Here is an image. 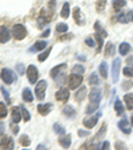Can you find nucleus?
<instances>
[{
  "label": "nucleus",
  "instance_id": "nucleus-38",
  "mask_svg": "<svg viewBox=\"0 0 133 150\" xmlns=\"http://www.w3.org/2000/svg\"><path fill=\"white\" fill-rule=\"evenodd\" d=\"M99 108V104H95V102H92V104H89V106L87 108V113L88 114H91V113H93L96 109Z\"/></svg>",
  "mask_w": 133,
  "mask_h": 150
},
{
  "label": "nucleus",
  "instance_id": "nucleus-4",
  "mask_svg": "<svg viewBox=\"0 0 133 150\" xmlns=\"http://www.w3.org/2000/svg\"><path fill=\"white\" fill-rule=\"evenodd\" d=\"M14 36L16 40H23L24 37L27 36L26 27L21 25V24H16V25L14 27Z\"/></svg>",
  "mask_w": 133,
  "mask_h": 150
},
{
  "label": "nucleus",
  "instance_id": "nucleus-50",
  "mask_svg": "<svg viewBox=\"0 0 133 150\" xmlns=\"http://www.w3.org/2000/svg\"><path fill=\"white\" fill-rule=\"evenodd\" d=\"M77 134H79L80 137H87V136H89V132H85V130H79V132H77Z\"/></svg>",
  "mask_w": 133,
  "mask_h": 150
},
{
  "label": "nucleus",
  "instance_id": "nucleus-56",
  "mask_svg": "<svg viewBox=\"0 0 133 150\" xmlns=\"http://www.w3.org/2000/svg\"><path fill=\"white\" fill-rule=\"evenodd\" d=\"M71 35H69V36H63V37H60V40H67V39H71Z\"/></svg>",
  "mask_w": 133,
  "mask_h": 150
},
{
  "label": "nucleus",
  "instance_id": "nucleus-52",
  "mask_svg": "<svg viewBox=\"0 0 133 150\" xmlns=\"http://www.w3.org/2000/svg\"><path fill=\"white\" fill-rule=\"evenodd\" d=\"M49 33H51V31H49V28L48 29H46V31L41 33V37H47V36H49Z\"/></svg>",
  "mask_w": 133,
  "mask_h": 150
},
{
  "label": "nucleus",
  "instance_id": "nucleus-37",
  "mask_svg": "<svg viewBox=\"0 0 133 150\" xmlns=\"http://www.w3.org/2000/svg\"><path fill=\"white\" fill-rule=\"evenodd\" d=\"M51 51H52V48L46 49V51H44V52H43V53L39 56V61H44V60H46L47 57L49 56V53H51Z\"/></svg>",
  "mask_w": 133,
  "mask_h": 150
},
{
  "label": "nucleus",
  "instance_id": "nucleus-11",
  "mask_svg": "<svg viewBox=\"0 0 133 150\" xmlns=\"http://www.w3.org/2000/svg\"><path fill=\"white\" fill-rule=\"evenodd\" d=\"M9 37H11V32L8 31V28L7 27H1V29H0V42L1 44L7 42L9 40Z\"/></svg>",
  "mask_w": 133,
  "mask_h": 150
},
{
  "label": "nucleus",
  "instance_id": "nucleus-13",
  "mask_svg": "<svg viewBox=\"0 0 133 150\" xmlns=\"http://www.w3.org/2000/svg\"><path fill=\"white\" fill-rule=\"evenodd\" d=\"M119 127H120V130L124 132L125 134H129L130 132H132V129H130V126H129V122H128L127 118L120 120L119 121Z\"/></svg>",
  "mask_w": 133,
  "mask_h": 150
},
{
  "label": "nucleus",
  "instance_id": "nucleus-28",
  "mask_svg": "<svg viewBox=\"0 0 133 150\" xmlns=\"http://www.w3.org/2000/svg\"><path fill=\"white\" fill-rule=\"evenodd\" d=\"M89 84L91 85H99L100 84V79H99V74L97 73H92L91 76H89Z\"/></svg>",
  "mask_w": 133,
  "mask_h": 150
},
{
  "label": "nucleus",
  "instance_id": "nucleus-6",
  "mask_svg": "<svg viewBox=\"0 0 133 150\" xmlns=\"http://www.w3.org/2000/svg\"><path fill=\"white\" fill-rule=\"evenodd\" d=\"M120 65H121V60H120V59H115L113 64H112V81H113V82L119 81Z\"/></svg>",
  "mask_w": 133,
  "mask_h": 150
},
{
  "label": "nucleus",
  "instance_id": "nucleus-23",
  "mask_svg": "<svg viewBox=\"0 0 133 150\" xmlns=\"http://www.w3.org/2000/svg\"><path fill=\"white\" fill-rule=\"evenodd\" d=\"M115 109H116V113L119 114V116H122L124 117V106H122V102L120 101V100H117L116 102H115Z\"/></svg>",
  "mask_w": 133,
  "mask_h": 150
},
{
  "label": "nucleus",
  "instance_id": "nucleus-40",
  "mask_svg": "<svg viewBox=\"0 0 133 150\" xmlns=\"http://www.w3.org/2000/svg\"><path fill=\"white\" fill-rule=\"evenodd\" d=\"M115 147H116V150H127V145L120 141H117L116 144H115Z\"/></svg>",
  "mask_w": 133,
  "mask_h": 150
},
{
  "label": "nucleus",
  "instance_id": "nucleus-2",
  "mask_svg": "<svg viewBox=\"0 0 133 150\" xmlns=\"http://www.w3.org/2000/svg\"><path fill=\"white\" fill-rule=\"evenodd\" d=\"M46 89H47V82L44 81V80L37 82L36 89H35V93H36L37 100H40V101L44 100V97H46Z\"/></svg>",
  "mask_w": 133,
  "mask_h": 150
},
{
  "label": "nucleus",
  "instance_id": "nucleus-48",
  "mask_svg": "<svg viewBox=\"0 0 133 150\" xmlns=\"http://www.w3.org/2000/svg\"><path fill=\"white\" fill-rule=\"evenodd\" d=\"M16 69H17V72H19L20 74H24V65L23 64H17Z\"/></svg>",
  "mask_w": 133,
  "mask_h": 150
},
{
  "label": "nucleus",
  "instance_id": "nucleus-9",
  "mask_svg": "<svg viewBox=\"0 0 133 150\" xmlns=\"http://www.w3.org/2000/svg\"><path fill=\"white\" fill-rule=\"evenodd\" d=\"M89 101L95 102V104H99V102L101 101V91L97 88L92 89L91 93H89Z\"/></svg>",
  "mask_w": 133,
  "mask_h": 150
},
{
  "label": "nucleus",
  "instance_id": "nucleus-8",
  "mask_svg": "<svg viewBox=\"0 0 133 150\" xmlns=\"http://www.w3.org/2000/svg\"><path fill=\"white\" fill-rule=\"evenodd\" d=\"M101 116V113H97L96 116H92V117H88V118H85L84 121H83V124H84L85 127H88V129H92V127L96 126L97 121H99V117Z\"/></svg>",
  "mask_w": 133,
  "mask_h": 150
},
{
  "label": "nucleus",
  "instance_id": "nucleus-5",
  "mask_svg": "<svg viewBox=\"0 0 133 150\" xmlns=\"http://www.w3.org/2000/svg\"><path fill=\"white\" fill-rule=\"evenodd\" d=\"M0 77H1V80H3L6 84H12V82L15 81V73L11 71V69H7V68L1 71Z\"/></svg>",
  "mask_w": 133,
  "mask_h": 150
},
{
  "label": "nucleus",
  "instance_id": "nucleus-21",
  "mask_svg": "<svg viewBox=\"0 0 133 150\" xmlns=\"http://www.w3.org/2000/svg\"><path fill=\"white\" fill-rule=\"evenodd\" d=\"M99 72H100V74H101L102 79H107L108 77V65H107V62L105 61H102L99 65Z\"/></svg>",
  "mask_w": 133,
  "mask_h": 150
},
{
  "label": "nucleus",
  "instance_id": "nucleus-42",
  "mask_svg": "<svg viewBox=\"0 0 133 150\" xmlns=\"http://www.w3.org/2000/svg\"><path fill=\"white\" fill-rule=\"evenodd\" d=\"M132 86H133V81H125V82H122V89H124V91H129Z\"/></svg>",
  "mask_w": 133,
  "mask_h": 150
},
{
  "label": "nucleus",
  "instance_id": "nucleus-26",
  "mask_svg": "<svg viewBox=\"0 0 133 150\" xmlns=\"http://www.w3.org/2000/svg\"><path fill=\"white\" fill-rule=\"evenodd\" d=\"M125 6H127V1H125V0H115L113 1V9L115 11H120V9Z\"/></svg>",
  "mask_w": 133,
  "mask_h": 150
},
{
  "label": "nucleus",
  "instance_id": "nucleus-33",
  "mask_svg": "<svg viewBox=\"0 0 133 150\" xmlns=\"http://www.w3.org/2000/svg\"><path fill=\"white\" fill-rule=\"evenodd\" d=\"M8 110H7V106L3 104V102H0V118H4L7 116Z\"/></svg>",
  "mask_w": 133,
  "mask_h": 150
},
{
  "label": "nucleus",
  "instance_id": "nucleus-10",
  "mask_svg": "<svg viewBox=\"0 0 133 150\" xmlns=\"http://www.w3.org/2000/svg\"><path fill=\"white\" fill-rule=\"evenodd\" d=\"M69 98V91L67 88L59 89V92L56 93V100L57 101H67Z\"/></svg>",
  "mask_w": 133,
  "mask_h": 150
},
{
  "label": "nucleus",
  "instance_id": "nucleus-14",
  "mask_svg": "<svg viewBox=\"0 0 133 150\" xmlns=\"http://www.w3.org/2000/svg\"><path fill=\"white\" fill-rule=\"evenodd\" d=\"M51 104H40L37 105V112H39L41 116H46V114H48L49 112H51Z\"/></svg>",
  "mask_w": 133,
  "mask_h": 150
},
{
  "label": "nucleus",
  "instance_id": "nucleus-17",
  "mask_svg": "<svg viewBox=\"0 0 133 150\" xmlns=\"http://www.w3.org/2000/svg\"><path fill=\"white\" fill-rule=\"evenodd\" d=\"M63 113H64L67 117H71V118L76 116V110H75L73 106H71V105H67V106H64V109H63Z\"/></svg>",
  "mask_w": 133,
  "mask_h": 150
},
{
  "label": "nucleus",
  "instance_id": "nucleus-20",
  "mask_svg": "<svg viewBox=\"0 0 133 150\" xmlns=\"http://www.w3.org/2000/svg\"><path fill=\"white\" fill-rule=\"evenodd\" d=\"M23 100L27 102H32L33 101V96H32V92L29 88H24L23 89Z\"/></svg>",
  "mask_w": 133,
  "mask_h": 150
},
{
  "label": "nucleus",
  "instance_id": "nucleus-43",
  "mask_svg": "<svg viewBox=\"0 0 133 150\" xmlns=\"http://www.w3.org/2000/svg\"><path fill=\"white\" fill-rule=\"evenodd\" d=\"M95 28H96V31H97V33H99V35H102V36H107V32H105L104 29H102L101 27H100V24H99V23H96Z\"/></svg>",
  "mask_w": 133,
  "mask_h": 150
},
{
  "label": "nucleus",
  "instance_id": "nucleus-36",
  "mask_svg": "<svg viewBox=\"0 0 133 150\" xmlns=\"http://www.w3.org/2000/svg\"><path fill=\"white\" fill-rule=\"evenodd\" d=\"M73 16H75V20H76V23H77V24H80L81 13H80V8H79V7H76V8L73 9Z\"/></svg>",
  "mask_w": 133,
  "mask_h": 150
},
{
  "label": "nucleus",
  "instance_id": "nucleus-39",
  "mask_svg": "<svg viewBox=\"0 0 133 150\" xmlns=\"http://www.w3.org/2000/svg\"><path fill=\"white\" fill-rule=\"evenodd\" d=\"M105 3H107V0H99L97 1V4H96V9L99 12H101L102 9L105 8Z\"/></svg>",
  "mask_w": 133,
  "mask_h": 150
},
{
  "label": "nucleus",
  "instance_id": "nucleus-22",
  "mask_svg": "<svg viewBox=\"0 0 133 150\" xmlns=\"http://www.w3.org/2000/svg\"><path fill=\"white\" fill-rule=\"evenodd\" d=\"M71 136H64V137H61V138H59V144L61 145L63 147H69V145H71Z\"/></svg>",
  "mask_w": 133,
  "mask_h": 150
},
{
  "label": "nucleus",
  "instance_id": "nucleus-29",
  "mask_svg": "<svg viewBox=\"0 0 133 150\" xmlns=\"http://www.w3.org/2000/svg\"><path fill=\"white\" fill-rule=\"evenodd\" d=\"M115 53V45H113V42H108L107 44V48H105V56L109 57L110 54H113Z\"/></svg>",
  "mask_w": 133,
  "mask_h": 150
},
{
  "label": "nucleus",
  "instance_id": "nucleus-1",
  "mask_svg": "<svg viewBox=\"0 0 133 150\" xmlns=\"http://www.w3.org/2000/svg\"><path fill=\"white\" fill-rule=\"evenodd\" d=\"M81 82H83V76H81V74L72 73L71 76L68 77V86H69V89L79 88L80 85H81Z\"/></svg>",
  "mask_w": 133,
  "mask_h": 150
},
{
  "label": "nucleus",
  "instance_id": "nucleus-12",
  "mask_svg": "<svg viewBox=\"0 0 133 150\" xmlns=\"http://www.w3.org/2000/svg\"><path fill=\"white\" fill-rule=\"evenodd\" d=\"M37 21H39V23H37L39 28H43L44 25H47V24L49 23V16H47L46 15V9H43V11L40 12V17H39Z\"/></svg>",
  "mask_w": 133,
  "mask_h": 150
},
{
  "label": "nucleus",
  "instance_id": "nucleus-19",
  "mask_svg": "<svg viewBox=\"0 0 133 150\" xmlns=\"http://www.w3.org/2000/svg\"><path fill=\"white\" fill-rule=\"evenodd\" d=\"M20 120H21V114H20L19 106H14V108H12V121L17 124Z\"/></svg>",
  "mask_w": 133,
  "mask_h": 150
},
{
  "label": "nucleus",
  "instance_id": "nucleus-24",
  "mask_svg": "<svg viewBox=\"0 0 133 150\" xmlns=\"http://www.w3.org/2000/svg\"><path fill=\"white\" fill-rule=\"evenodd\" d=\"M69 12H71L69 3H64V6H63V8H61V13H60L63 19H67V17H69Z\"/></svg>",
  "mask_w": 133,
  "mask_h": 150
},
{
  "label": "nucleus",
  "instance_id": "nucleus-41",
  "mask_svg": "<svg viewBox=\"0 0 133 150\" xmlns=\"http://www.w3.org/2000/svg\"><path fill=\"white\" fill-rule=\"evenodd\" d=\"M122 73H124L125 76H128V77H132L133 76V69L129 68V67H127V68L122 69Z\"/></svg>",
  "mask_w": 133,
  "mask_h": 150
},
{
  "label": "nucleus",
  "instance_id": "nucleus-18",
  "mask_svg": "<svg viewBox=\"0 0 133 150\" xmlns=\"http://www.w3.org/2000/svg\"><path fill=\"white\" fill-rule=\"evenodd\" d=\"M67 68V65L65 64H60V65H57V67H55L51 71V77H57V74H60L61 73V71H64V69Z\"/></svg>",
  "mask_w": 133,
  "mask_h": 150
},
{
  "label": "nucleus",
  "instance_id": "nucleus-27",
  "mask_svg": "<svg viewBox=\"0 0 133 150\" xmlns=\"http://www.w3.org/2000/svg\"><path fill=\"white\" fill-rule=\"evenodd\" d=\"M85 94H87V88H85V86H81L80 91L76 93V100L77 101H83L84 97H85Z\"/></svg>",
  "mask_w": 133,
  "mask_h": 150
},
{
  "label": "nucleus",
  "instance_id": "nucleus-59",
  "mask_svg": "<svg viewBox=\"0 0 133 150\" xmlns=\"http://www.w3.org/2000/svg\"><path fill=\"white\" fill-rule=\"evenodd\" d=\"M130 19H132V21H133V12H132V16H130Z\"/></svg>",
  "mask_w": 133,
  "mask_h": 150
},
{
  "label": "nucleus",
  "instance_id": "nucleus-16",
  "mask_svg": "<svg viewBox=\"0 0 133 150\" xmlns=\"http://www.w3.org/2000/svg\"><path fill=\"white\" fill-rule=\"evenodd\" d=\"M124 101H125V105H127V109L133 110V94L132 93L125 94V96H124Z\"/></svg>",
  "mask_w": 133,
  "mask_h": 150
},
{
  "label": "nucleus",
  "instance_id": "nucleus-49",
  "mask_svg": "<svg viewBox=\"0 0 133 150\" xmlns=\"http://www.w3.org/2000/svg\"><path fill=\"white\" fill-rule=\"evenodd\" d=\"M100 150H109V142L105 141L104 144H102V146H100Z\"/></svg>",
  "mask_w": 133,
  "mask_h": 150
},
{
  "label": "nucleus",
  "instance_id": "nucleus-34",
  "mask_svg": "<svg viewBox=\"0 0 133 150\" xmlns=\"http://www.w3.org/2000/svg\"><path fill=\"white\" fill-rule=\"evenodd\" d=\"M20 109H21V113H23V120H24L26 122H27V121H29V120H31V114H29V112L27 110V109L24 108V106H21Z\"/></svg>",
  "mask_w": 133,
  "mask_h": 150
},
{
  "label": "nucleus",
  "instance_id": "nucleus-53",
  "mask_svg": "<svg viewBox=\"0 0 133 150\" xmlns=\"http://www.w3.org/2000/svg\"><path fill=\"white\" fill-rule=\"evenodd\" d=\"M36 150H47V149H46V146H44V145H39Z\"/></svg>",
  "mask_w": 133,
  "mask_h": 150
},
{
  "label": "nucleus",
  "instance_id": "nucleus-60",
  "mask_svg": "<svg viewBox=\"0 0 133 150\" xmlns=\"http://www.w3.org/2000/svg\"><path fill=\"white\" fill-rule=\"evenodd\" d=\"M24 150H28V149H24Z\"/></svg>",
  "mask_w": 133,
  "mask_h": 150
},
{
  "label": "nucleus",
  "instance_id": "nucleus-57",
  "mask_svg": "<svg viewBox=\"0 0 133 150\" xmlns=\"http://www.w3.org/2000/svg\"><path fill=\"white\" fill-rule=\"evenodd\" d=\"M77 59L81 60V61H84V60H85V56H80V54H79V56H77Z\"/></svg>",
  "mask_w": 133,
  "mask_h": 150
},
{
  "label": "nucleus",
  "instance_id": "nucleus-47",
  "mask_svg": "<svg viewBox=\"0 0 133 150\" xmlns=\"http://www.w3.org/2000/svg\"><path fill=\"white\" fill-rule=\"evenodd\" d=\"M1 92H3V94H4V97H6V100H7V102H9V93H8V91H7L6 88H1Z\"/></svg>",
  "mask_w": 133,
  "mask_h": 150
},
{
  "label": "nucleus",
  "instance_id": "nucleus-46",
  "mask_svg": "<svg viewBox=\"0 0 133 150\" xmlns=\"http://www.w3.org/2000/svg\"><path fill=\"white\" fill-rule=\"evenodd\" d=\"M85 44H87L88 47H95V40L92 39V37H88V39L85 40Z\"/></svg>",
  "mask_w": 133,
  "mask_h": 150
},
{
  "label": "nucleus",
  "instance_id": "nucleus-35",
  "mask_svg": "<svg viewBox=\"0 0 133 150\" xmlns=\"http://www.w3.org/2000/svg\"><path fill=\"white\" fill-rule=\"evenodd\" d=\"M20 144L23 146H29L31 145V139L28 138V136H21L20 137Z\"/></svg>",
  "mask_w": 133,
  "mask_h": 150
},
{
  "label": "nucleus",
  "instance_id": "nucleus-15",
  "mask_svg": "<svg viewBox=\"0 0 133 150\" xmlns=\"http://www.w3.org/2000/svg\"><path fill=\"white\" fill-rule=\"evenodd\" d=\"M47 48V42L46 41H37L35 42V45L29 49V52H39V51H43V49Z\"/></svg>",
  "mask_w": 133,
  "mask_h": 150
},
{
  "label": "nucleus",
  "instance_id": "nucleus-51",
  "mask_svg": "<svg viewBox=\"0 0 133 150\" xmlns=\"http://www.w3.org/2000/svg\"><path fill=\"white\" fill-rule=\"evenodd\" d=\"M127 64H128V65H132L133 67V56L128 57V59H127Z\"/></svg>",
  "mask_w": 133,
  "mask_h": 150
},
{
  "label": "nucleus",
  "instance_id": "nucleus-58",
  "mask_svg": "<svg viewBox=\"0 0 133 150\" xmlns=\"http://www.w3.org/2000/svg\"><path fill=\"white\" fill-rule=\"evenodd\" d=\"M130 124L133 125V114H132V117H130Z\"/></svg>",
  "mask_w": 133,
  "mask_h": 150
},
{
  "label": "nucleus",
  "instance_id": "nucleus-7",
  "mask_svg": "<svg viewBox=\"0 0 133 150\" xmlns=\"http://www.w3.org/2000/svg\"><path fill=\"white\" fill-rule=\"evenodd\" d=\"M14 146H15V142L11 137H8V136L3 137V139L0 142V147H1V149L3 150H14Z\"/></svg>",
  "mask_w": 133,
  "mask_h": 150
},
{
  "label": "nucleus",
  "instance_id": "nucleus-30",
  "mask_svg": "<svg viewBox=\"0 0 133 150\" xmlns=\"http://www.w3.org/2000/svg\"><path fill=\"white\" fill-rule=\"evenodd\" d=\"M56 31H57V33H64V32L68 31V25L64 23H60V24H57Z\"/></svg>",
  "mask_w": 133,
  "mask_h": 150
},
{
  "label": "nucleus",
  "instance_id": "nucleus-25",
  "mask_svg": "<svg viewBox=\"0 0 133 150\" xmlns=\"http://www.w3.org/2000/svg\"><path fill=\"white\" fill-rule=\"evenodd\" d=\"M129 51H130V45L128 44V42H122L121 45L119 47V52H120V54H122V56L127 54Z\"/></svg>",
  "mask_w": 133,
  "mask_h": 150
},
{
  "label": "nucleus",
  "instance_id": "nucleus-3",
  "mask_svg": "<svg viewBox=\"0 0 133 150\" xmlns=\"http://www.w3.org/2000/svg\"><path fill=\"white\" fill-rule=\"evenodd\" d=\"M27 77H28L31 84H36L37 82V77H39V71L35 65H29L27 69Z\"/></svg>",
  "mask_w": 133,
  "mask_h": 150
},
{
  "label": "nucleus",
  "instance_id": "nucleus-32",
  "mask_svg": "<svg viewBox=\"0 0 133 150\" xmlns=\"http://www.w3.org/2000/svg\"><path fill=\"white\" fill-rule=\"evenodd\" d=\"M53 130H55V133L56 134H64L65 133V129L60 124H55L53 125Z\"/></svg>",
  "mask_w": 133,
  "mask_h": 150
},
{
  "label": "nucleus",
  "instance_id": "nucleus-31",
  "mask_svg": "<svg viewBox=\"0 0 133 150\" xmlns=\"http://www.w3.org/2000/svg\"><path fill=\"white\" fill-rule=\"evenodd\" d=\"M84 67L83 65H80V64H76V65L73 67V69H72V72H73L75 74H83L84 73Z\"/></svg>",
  "mask_w": 133,
  "mask_h": 150
},
{
  "label": "nucleus",
  "instance_id": "nucleus-44",
  "mask_svg": "<svg viewBox=\"0 0 133 150\" xmlns=\"http://www.w3.org/2000/svg\"><path fill=\"white\" fill-rule=\"evenodd\" d=\"M119 21H120V23H128V21H129V20H128V16H127V15H125V13H121V15H120V16H119Z\"/></svg>",
  "mask_w": 133,
  "mask_h": 150
},
{
  "label": "nucleus",
  "instance_id": "nucleus-45",
  "mask_svg": "<svg viewBox=\"0 0 133 150\" xmlns=\"http://www.w3.org/2000/svg\"><path fill=\"white\" fill-rule=\"evenodd\" d=\"M96 39H97V42H99V49H97V51H100V49H101V47H102V42H104V40H102L101 35H99V33L96 35Z\"/></svg>",
  "mask_w": 133,
  "mask_h": 150
},
{
  "label": "nucleus",
  "instance_id": "nucleus-54",
  "mask_svg": "<svg viewBox=\"0 0 133 150\" xmlns=\"http://www.w3.org/2000/svg\"><path fill=\"white\" fill-rule=\"evenodd\" d=\"M12 132H14L15 134H17V133H19V127H17V126H15L14 129H12Z\"/></svg>",
  "mask_w": 133,
  "mask_h": 150
},
{
  "label": "nucleus",
  "instance_id": "nucleus-55",
  "mask_svg": "<svg viewBox=\"0 0 133 150\" xmlns=\"http://www.w3.org/2000/svg\"><path fill=\"white\" fill-rule=\"evenodd\" d=\"M3 132H4V125L0 122V133H3Z\"/></svg>",
  "mask_w": 133,
  "mask_h": 150
}]
</instances>
